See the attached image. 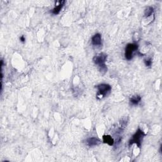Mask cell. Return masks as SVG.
<instances>
[{"label":"cell","instance_id":"8","mask_svg":"<svg viewBox=\"0 0 162 162\" xmlns=\"http://www.w3.org/2000/svg\"><path fill=\"white\" fill-rule=\"evenodd\" d=\"M103 141L104 143L108 144L110 146H113L114 144V140L109 135H104L103 136Z\"/></svg>","mask_w":162,"mask_h":162},{"label":"cell","instance_id":"12","mask_svg":"<svg viewBox=\"0 0 162 162\" xmlns=\"http://www.w3.org/2000/svg\"><path fill=\"white\" fill-rule=\"evenodd\" d=\"M20 40L21 42H24L25 41V37L24 36H22L20 38Z\"/></svg>","mask_w":162,"mask_h":162},{"label":"cell","instance_id":"10","mask_svg":"<svg viewBox=\"0 0 162 162\" xmlns=\"http://www.w3.org/2000/svg\"><path fill=\"white\" fill-rule=\"evenodd\" d=\"M153 12H154L153 8L151 7H147L144 10V16L146 17H148L152 15Z\"/></svg>","mask_w":162,"mask_h":162},{"label":"cell","instance_id":"1","mask_svg":"<svg viewBox=\"0 0 162 162\" xmlns=\"http://www.w3.org/2000/svg\"><path fill=\"white\" fill-rule=\"evenodd\" d=\"M106 60L107 55L103 53L99 54L93 58L94 63L98 65V70L102 74H104L107 72V67L105 64Z\"/></svg>","mask_w":162,"mask_h":162},{"label":"cell","instance_id":"4","mask_svg":"<svg viewBox=\"0 0 162 162\" xmlns=\"http://www.w3.org/2000/svg\"><path fill=\"white\" fill-rule=\"evenodd\" d=\"M138 44L136 43H129L126 47L125 56L128 60H130L134 57V53L138 50Z\"/></svg>","mask_w":162,"mask_h":162},{"label":"cell","instance_id":"11","mask_svg":"<svg viewBox=\"0 0 162 162\" xmlns=\"http://www.w3.org/2000/svg\"><path fill=\"white\" fill-rule=\"evenodd\" d=\"M144 63L146 67H150L152 64V60L151 58H148L144 60Z\"/></svg>","mask_w":162,"mask_h":162},{"label":"cell","instance_id":"5","mask_svg":"<svg viewBox=\"0 0 162 162\" xmlns=\"http://www.w3.org/2000/svg\"><path fill=\"white\" fill-rule=\"evenodd\" d=\"M101 143V141L96 138H89L86 140V144L89 147L98 146Z\"/></svg>","mask_w":162,"mask_h":162},{"label":"cell","instance_id":"3","mask_svg":"<svg viewBox=\"0 0 162 162\" xmlns=\"http://www.w3.org/2000/svg\"><path fill=\"white\" fill-rule=\"evenodd\" d=\"M96 87L97 88L98 91L97 93V97L98 98H103L106 96L112 90V87L110 85L107 84H99L96 86Z\"/></svg>","mask_w":162,"mask_h":162},{"label":"cell","instance_id":"6","mask_svg":"<svg viewBox=\"0 0 162 162\" xmlns=\"http://www.w3.org/2000/svg\"><path fill=\"white\" fill-rule=\"evenodd\" d=\"M101 36L100 34H96L92 38L91 41L94 46H100L101 44Z\"/></svg>","mask_w":162,"mask_h":162},{"label":"cell","instance_id":"2","mask_svg":"<svg viewBox=\"0 0 162 162\" xmlns=\"http://www.w3.org/2000/svg\"><path fill=\"white\" fill-rule=\"evenodd\" d=\"M145 136V134L144 132L140 129H138L137 131L132 136V138L130 139L129 142V145L131 146V145L136 144L137 146L140 147L141 146L142 141Z\"/></svg>","mask_w":162,"mask_h":162},{"label":"cell","instance_id":"7","mask_svg":"<svg viewBox=\"0 0 162 162\" xmlns=\"http://www.w3.org/2000/svg\"><path fill=\"white\" fill-rule=\"evenodd\" d=\"M58 2V5H56V6L55 7V8L52 10V13L54 15H57L60 12L62 8L64 6V4L65 1H59Z\"/></svg>","mask_w":162,"mask_h":162},{"label":"cell","instance_id":"9","mask_svg":"<svg viewBox=\"0 0 162 162\" xmlns=\"http://www.w3.org/2000/svg\"><path fill=\"white\" fill-rule=\"evenodd\" d=\"M141 100V97L139 95L133 96L130 98V103L132 105H138Z\"/></svg>","mask_w":162,"mask_h":162}]
</instances>
